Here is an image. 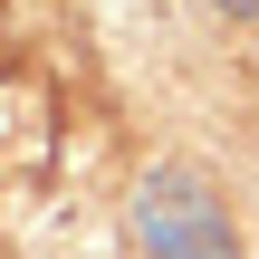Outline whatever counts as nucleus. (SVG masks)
Wrapping results in <instances>:
<instances>
[{
	"label": "nucleus",
	"instance_id": "f257e3e1",
	"mask_svg": "<svg viewBox=\"0 0 259 259\" xmlns=\"http://www.w3.org/2000/svg\"><path fill=\"white\" fill-rule=\"evenodd\" d=\"M125 231H135L144 259H240V231H231L221 192H211L202 173H183V163H163V173L135 183Z\"/></svg>",
	"mask_w": 259,
	"mask_h": 259
}]
</instances>
